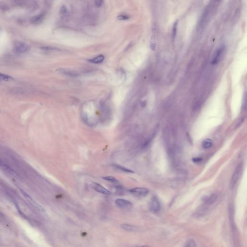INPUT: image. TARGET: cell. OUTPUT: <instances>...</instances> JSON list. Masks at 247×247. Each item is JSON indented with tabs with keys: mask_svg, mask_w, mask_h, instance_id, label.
Segmentation results:
<instances>
[{
	"mask_svg": "<svg viewBox=\"0 0 247 247\" xmlns=\"http://www.w3.org/2000/svg\"><path fill=\"white\" fill-rule=\"evenodd\" d=\"M20 191L23 196L26 199V200L29 202L33 207H34V208H35L36 209H37L40 212H45V209L42 207V206L40 205L38 202H36L35 200L33 199V198L29 196L28 194H27L23 190L20 189Z\"/></svg>",
	"mask_w": 247,
	"mask_h": 247,
	"instance_id": "1",
	"label": "cell"
},
{
	"mask_svg": "<svg viewBox=\"0 0 247 247\" xmlns=\"http://www.w3.org/2000/svg\"><path fill=\"white\" fill-rule=\"evenodd\" d=\"M30 50V46L25 42L17 41L15 43L14 50L16 53L23 54L28 52Z\"/></svg>",
	"mask_w": 247,
	"mask_h": 247,
	"instance_id": "2",
	"label": "cell"
},
{
	"mask_svg": "<svg viewBox=\"0 0 247 247\" xmlns=\"http://www.w3.org/2000/svg\"><path fill=\"white\" fill-rule=\"evenodd\" d=\"M242 164H239L237 167L236 170L234 171V173L233 174L232 177L231 178L230 185L232 187L234 186V185L237 183L240 177L242 171Z\"/></svg>",
	"mask_w": 247,
	"mask_h": 247,
	"instance_id": "3",
	"label": "cell"
},
{
	"mask_svg": "<svg viewBox=\"0 0 247 247\" xmlns=\"http://www.w3.org/2000/svg\"><path fill=\"white\" fill-rule=\"evenodd\" d=\"M128 191L132 195L139 197H143L146 196L149 192V190L145 188L136 187L129 190Z\"/></svg>",
	"mask_w": 247,
	"mask_h": 247,
	"instance_id": "4",
	"label": "cell"
},
{
	"mask_svg": "<svg viewBox=\"0 0 247 247\" xmlns=\"http://www.w3.org/2000/svg\"><path fill=\"white\" fill-rule=\"evenodd\" d=\"M90 186L94 190L96 191L97 192H100V194L106 195H109L111 194V192L109 190L107 189L99 183H97L96 182H93L92 183H91Z\"/></svg>",
	"mask_w": 247,
	"mask_h": 247,
	"instance_id": "5",
	"label": "cell"
},
{
	"mask_svg": "<svg viewBox=\"0 0 247 247\" xmlns=\"http://www.w3.org/2000/svg\"><path fill=\"white\" fill-rule=\"evenodd\" d=\"M149 208L151 212L153 213H157L160 210L161 208L160 203L158 199L156 197H153L151 200L149 205Z\"/></svg>",
	"mask_w": 247,
	"mask_h": 247,
	"instance_id": "6",
	"label": "cell"
},
{
	"mask_svg": "<svg viewBox=\"0 0 247 247\" xmlns=\"http://www.w3.org/2000/svg\"><path fill=\"white\" fill-rule=\"evenodd\" d=\"M116 204L119 208L122 209H128L131 208L132 206L131 202H130L128 200L123 199V198H118L116 200Z\"/></svg>",
	"mask_w": 247,
	"mask_h": 247,
	"instance_id": "7",
	"label": "cell"
},
{
	"mask_svg": "<svg viewBox=\"0 0 247 247\" xmlns=\"http://www.w3.org/2000/svg\"><path fill=\"white\" fill-rule=\"evenodd\" d=\"M224 50H225V46H221V47H220L217 50L214 58L212 61V64L214 65V64H217L218 63L220 58H221L222 54L223 53V52Z\"/></svg>",
	"mask_w": 247,
	"mask_h": 247,
	"instance_id": "8",
	"label": "cell"
},
{
	"mask_svg": "<svg viewBox=\"0 0 247 247\" xmlns=\"http://www.w3.org/2000/svg\"><path fill=\"white\" fill-rule=\"evenodd\" d=\"M45 14L44 13L40 14L38 15L32 17L31 19V22L33 24H38L41 22L44 19Z\"/></svg>",
	"mask_w": 247,
	"mask_h": 247,
	"instance_id": "9",
	"label": "cell"
},
{
	"mask_svg": "<svg viewBox=\"0 0 247 247\" xmlns=\"http://www.w3.org/2000/svg\"><path fill=\"white\" fill-rule=\"evenodd\" d=\"M156 31L155 27H153V32H152V36L151 37V42H150V48L153 51H154L156 47Z\"/></svg>",
	"mask_w": 247,
	"mask_h": 247,
	"instance_id": "10",
	"label": "cell"
},
{
	"mask_svg": "<svg viewBox=\"0 0 247 247\" xmlns=\"http://www.w3.org/2000/svg\"><path fill=\"white\" fill-rule=\"evenodd\" d=\"M121 228L125 230V231L129 232H134L137 230V227L133 225L127 224H123L121 225Z\"/></svg>",
	"mask_w": 247,
	"mask_h": 247,
	"instance_id": "11",
	"label": "cell"
},
{
	"mask_svg": "<svg viewBox=\"0 0 247 247\" xmlns=\"http://www.w3.org/2000/svg\"><path fill=\"white\" fill-rule=\"evenodd\" d=\"M104 59H105L104 56L103 55H100L97 56L96 58H94L93 59L88 60V61L91 63H94V64H99L103 62V61H104Z\"/></svg>",
	"mask_w": 247,
	"mask_h": 247,
	"instance_id": "12",
	"label": "cell"
},
{
	"mask_svg": "<svg viewBox=\"0 0 247 247\" xmlns=\"http://www.w3.org/2000/svg\"><path fill=\"white\" fill-rule=\"evenodd\" d=\"M217 196L216 194H212L205 200V203L208 205H212L216 201Z\"/></svg>",
	"mask_w": 247,
	"mask_h": 247,
	"instance_id": "13",
	"label": "cell"
},
{
	"mask_svg": "<svg viewBox=\"0 0 247 247\" xmlns=\"http://www.w3.org/2000/svg\"><path fill=\"white\" fill-rule=\"evenodd\" d=\"M213 144L212 141L210 139H206L202 142V146L204 148L209 149L212 147Z\"/></svg>",
	"mask_w": 247,
	"mask_h": 247,
	"instance_id": "14",
	"label": "cell"
},
{
	"mask_svg": "<svg viewBox=\"0 0 247 247\" xmlns=\"http://www.w3.org/2000/svg\"><path fill=\"white\" fill-rule=\"evenodd\" d=\"M59 72H61V73L64 74L66 75H68V76H71V77H76L78 76V74L77 73L74 72V71H67V70H63H63L61 69L59 70Z\"/></svg>",
	"mask_w": 247,
	"mask_h": 247,
	"instance_id": "15",
	"label": "cell"
},
{
	"mask_svg": "<svg viewBox=\"0 0 247 247\" xmlns=\"http://www.w3.org/2000/svg\"><path fill=\"white\" fill-rule=\"evenodd\" d=\"M12 80H13L12 77L5 74L0 73V81L9 82Z\"/></svg>",
	"mask_w": 247,
	"mask_h": 247,
	"instance_id": "16",
	"label": "cell"
},
{
	"mask_svg": "<svg viewBox=\"0 0 247 247\" xmlns=\"http://www.w3.org/2000/svg\"><path fill=\"white\" fill-rule=\"evenodd\" d=\"M113 166L116 167V168H117V169H118L119 170L122 171L124 172H125V173H134V171H133L132 170H129V169H128V168L125 167H123L121 166L118 165H113Z\"/></svg>",
	"mask_w": 247,
	"mask_h": 247,
	"instance_id": "17",
	"label": "cell"
},
{
	"mask_svg": "<svg viewBox=\"0 0 247 247\" xmlns=\"http://www.w3.org/2000/svg\"><path fill=\"white\" fill-rule=\"evenodd\" d=\"M0 167H2L5 170H7V171L10 172L11 173L14 172L13 170L11 168V167H9L8 165L5 164L3 161L1 159H0Z\"/></svg>",
	"mask_w": 247,
	"mask_h": 247,
	"instance_id": "18",
	"label": "cell"
},
{
	"mask_svg": "<svg viewBox=\"0 0 247 247\" xmlns=\"http://www.w3.org/2000/svg\"><path fill=\"white\" fill-rule=\"evenodd\" d=\"M103 179L104 180H107L109 182H111L113 183H118L119 181L116 179V178L112 176H106L103 177Z\"/></svg>",
	"mask_w": 247,
	"mask_h": 247,
	"instance_id": "19",
	"label": "cell"
},
{
	"mask_svg": "<svg viewBox=\"0 0 247 247\" xmlns=\"http://www.w3.org/2000/svg\"><path fill=\"white\" fill-rule=\"evenodd\" d=\"M177 26H178V21H177L174 23L173 29H172V37H173V40H175V39L176 38V36Z\"/></svg>",
	"mask_w": 247,
	"mask_h": 247,
	"instance_id": "20",
	"label": "cell"
},
{
	"mask_svg": "<svg viewBox=\"0 0 247 247\" xmlns=\"http://www.w3.org/2000/svg\"><path fill=\"white\" fill-rule=\"evenodd\" d=\"M117 19L120 20H126L129 19V17L128 15H120L117 16Z\"/></svg>",
	"mask_w": 247,
	"mask_h": 247,
	"instance_id": "21",
	"label": "cell"
},
{
	"mask_svg": "<svg viewBox=\"0 0 247 247\" xmlns=\"http://www.w3.org/2000/svg\"><path fill=\"white\" fill-rule=\"evenodd\" d=\"M42 49H44L45 50H47V51H50V50H59L58 48H56V47H51V46H45L42 47Z\"/></svg>",
	"mask_w": 247,
	"mask_h": 247,
	"instance_id": "22",
	"label": "cell"
},
{
	"mask_svg": "<svg viewBox=\"0 0 247 247\" xmlns=\"http://www.w3.org/2000/svg\"><path fill=\"white\" fill-rule=\"evenodd\" d=\"M186 245L188 246V247H196V243L195 241L193 240H190L188 241V242L187 243Z\"/></svg>",
	"mask_w": 247,
	"mask_h": 247,
	"instance_id": "23",
	"label": "cell"
},
{
	"mask_svg": "<svg viewBox=\"0 0 247 247\" xmlns=\"http://www.w3.org/2000/svg\"><path fill=\"white\" fill-rule=\"evenodd\" d=\"M60 11H61V14L65 15V14H66L67 12V9L66 7L64 6V5H63V6L61 7Z\"/></svg>",
	"mask_w": 247,
	"mask_h": 247,
	"instance_id": "24",
	"label": "cell"
},
{
	"mask_svg": "<svg viewBox=\"0 0 247 247\" xmlns=\"http://www.w3.org/2000/svg\"><path fill=\"white\" fill-rule=\"evenodd\" d=\"M104 3V1H96L95 2V4L96 5V7H101L102 5L103 4V3Z\"/></svg>",
	"mask_w": 247,
	"mask_h": 247,
	"instance_id": "25",
	"label": "cell"
},
{
	"mask_svg": "<svg viewBox=\"0 0 247 247\" xmlns=\"http://www.w3.org/2000/svg\"><path fill=\"white\" fill-rule=\"evenodd\" d=\"M194 161H196V162H199L201 161V159H199V158H196L195 159H194Z\"/></svg>",
	"mask_w": 247,
	"mask_h": 247,
	"instance_id": "26",
	"label": "cell"
},
{
	"mask_svg": "<svg viewBox=\"0 0 247 247\" xmlns=\"http://www.w3.org/2000/svg\"><path fill=\"white\" fill-rule=\"evenodd\" d=\"M141 247H151L150 246H142Z\"/></svg>",
	"mask_w": 247,
	"mask_h": 247,
	"instance_id": "27",
	"label": "cell"
},
{
	"mask_svg": "<svg viewBox=\"0 0 247 247\" xmlns=\"http://www.w3.org/2000/svg\"><path fill=\"white\" fill-rule=\"evenodd\" d=\"M185 247H188V246H187V245H186V246H185Z\"/></svg>",
	"mask_w": 247,
	"mask_h": 247,
	"instance_id": "28",
	"label": "cell"
}]
</instances>
